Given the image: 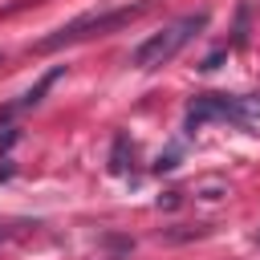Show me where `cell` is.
<instances>
[{
	"mask_svg": "<svg viewBox=\"0 0 260 260\" xmlns=\"http://www.w3.org/2000/svg\"><path fill=\"white\" fill-rule=\"evenodd\" d=\"M240 106H244V118H260V93L256 98H240Z\"/></svg>",
	"mask_w": 260,
	"mask_h": 260,
	"instance_id": "7",
	"label": "cell"
},
{
	"mask_svg": "<svg viewBox=\"0 0 260 260\" xmlns=\"http://www.w3.org/2000/svg\"><path fill=\"white\" fill-rule=\"evenodd\" d=\"M130 167V138L126 134H114V150H110V171L122 175Z\"/></svg>",
	"mask_w": 260,
	"mask_h": 260,
	"instance_id": "6",
	"label": "cell"
},
{
	"mask_svg": "<svg viewBox=\"0 0 260 260\" xmlns=\"http://www.w3.org/2000/svg\"><path fill=\"white\" fill-rule=\"evenodd\" d=\"M199 28H207V8H199V12H187V16H179V20H171L167 28H158L154 37H146L138 49H134V57H130V65L134 69H158V65H167Z\"/></svg>",
	"mask_w": 260,
	"mask_h": 260,
	"instance_id": "1",
	"label": "cell"
},
{
	"mask_svg": "<svg viewBox=\"0 0 260 260\" xmlns=\"http://www.w3.org/2000/svg\"><path fill=\"white\" fill-rule=\"evenodd\" d=\"M203 122H244V106L240 98H223V93H199L187 106V126H203Z\"/></svg>",
	"mask_w": 260,
	"mask_h": 260,
	"instance_id": "3",
	"label": "cell"
},
{
	"mask_svg": "<svg viewBox=\"0 0 260 260\" xmlns=\"http://www.w3.org/2000/svg\"><path fill=\"white\" fill-rule=\"evenodd\" d=\"M142 12V4H130V8H106V12H85L69 24H61L57 32L41 37L37 41V53H53V49H65V45H77V41H89V37H102V32H114L122 24H130L134 16Z\"/></svg>",
	"mask_w": 260,
	"mask_h": 260,
	"instance_id": "2",
	"label": "cell"
},
{
	"mask_svg": "<svg viewBox=\"0 0 260 260\" xmlns=\"http://www.w3.org/2000/svg\"><path fill=\"white\" fill-rule=\"evenodd\" d=\"M61 73H65L61 65H57V69H49V73H45V77H41V81H37V85H32V89H28L24 98H20V102H16V106H8V114H16V110H28V106H37V102L45 98V89H49V85H53V81H57Z\"/></svg>",
	"mask_w": 260,
	"mask_h": 260,
	"instance_id": "4",
	"label": "cell"
},
{
	"mask_svg": "<svg viewBox=\"0 0 260 260\" xmlns=\"http://www.w3.org/2000/svg\"><path fill=\"white\" fill-rule=\"evenodd\" d=\"M195 199H207V203H215V199H223L228 195V179H219V175H207V179H195Z\"/></svg>",
	"mask_w": 260,
	"mask_h": 260,
	"instance_id": "5",
	"label": "cell"
}]
</instances>
